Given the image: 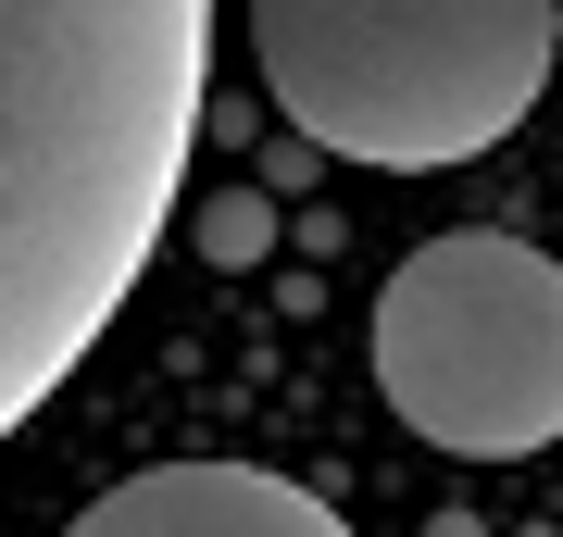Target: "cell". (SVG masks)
<instances>
[{
  "mask_svg": "<svg viewBox=\"0 0 563 537\" xmlns=\"http://www.w3.org/2000/svg\"><path fill=\"white\" fill-rule=\"evenodd\" d=\"M63 537H351V513H325L263 462H151L113 500H88Z\"/></svg>",
  "mask_w": 563,
  "mask_h": 537,
  "instance_id": "4",
  "label": "cell"
},
{
  "mask_svg": "<svg viewBox=\"0 0 563 537\" xmlns=\"http://www.w3.org/2000/svg\"><path fill=\"white\" fill-rule=\"evenodd\" d=\"M426 537H488V525H476V513H439V525H426Z\"/></svg>",
  "mask_w": 563,
  "mask_h": 537,
  "instance_id": "6",
  "label": "cell"
},
{
  "mask_svg": "<svg viewBox=\"0 0 563 537\" xmlns=\"http://www.w3.org/2000/svg\"><path fill=\"white\" fill-rule=\"evenodd\" d=\"M376 400L426 450L526 462L563 438V262L463 225L388 262L376 288Z\"/></svg>",
  "mask_w": 563,
  "mask_h": 537,
  "instance_id": "3",
  "label": "cell"
},
{
  "mask_svg": "<svg viewBox=\"0 0 563 537\" xmlns=\"http://www.w3.org/2000/svg\"><path fill=\"white\" fill-rule=\"evenodd\" d=\"M188 250H201L213 276H251V262L276 250V200H263V188H225V200H201V213H188Z\"/></svg>",
  "mask_w": 563,
  "mask_h": 537,
  "instance_id": "5",
  "label": "cell"
},
{
  "mask_svg": "<svg viewBox=\"0 0 563 537\" xmlns=\"http://www.w3.org/2000/svg\"><path fill=\"white\" fill-rule=\"evenodd\" d=\"M213 0H0V438L101 350L201 150Z\"/></svg>",
  "mask_w": 563,
  "mask_h": 537,
  "instance_id": "1",
  "label": "cell"
},
{
  "mask_svg": "<svg viewBox=\"0 0 563 537\" xmlns=\"http://www.w3.org/2000/svg\"><path fill=\"white\" fill-rule=\"evenodd\" d=\"M563 0H251V63L325 163L439 176L501 150L551 88Z\"/></svg>",
  "mask_w": 563,
  "mask_h": 537,
  "instance_id": "2",
  "label": "cell"
}]
</instances>
